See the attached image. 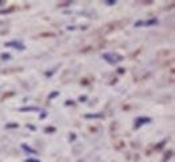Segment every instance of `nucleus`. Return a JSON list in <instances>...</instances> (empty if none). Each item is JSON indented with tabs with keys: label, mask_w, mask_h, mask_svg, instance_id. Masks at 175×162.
Here are the masks:
<instances>
[{
	"label": "nucleus",
	"mask_w": 175,
	"mask_h": 162,
	"mask_svg": "<svg viewBox=\"0 0 175 162\" xmlns=\"http://www.w3.org/2000/svg\"><path fill=\"white\" fill-rule=\"evenodd\" d=\"M55 96H58V92H53L50 96H48V99H53V97H55Z\"/></svg>",
	"instance_id": "obj_8"
},
{
	"label": "nucleus",
	"mask_w": 175,
	"mask_h": 162,
	"mask_svg": "<svg viewBox=\"0 0 175 162\" xmlns=\"http://www.w3.org/2000/svg\"><path fill=\"white\" fill-rule=\"evenodd\" d=\"M2 58H3V60H5V58L8 60V58H9V54H2Z\"/></svg>",
	"instance_id": "obj_9"
},
{
	"label": "nucleus",
	"mask_w": 175,
	"mask_h": 162,
	"mask_svg": "<svg viewBox=\"0 0 175 162\" xmlns=\"http://www.w3.org/2000/svg\"><path fill=\"white\" fill-rule=\"evenodd\" d=\"M22 149H23V150H26L27 151V153H30V154H38L37 151L34 150V149H31V147H28L27 145H22Z\"/></svg>",
	"instance_id": "obj_5"
},
{
	"label": "nucleus",
	"mask_w": 175,
	"mask_h": 162,
	"mask_svg": "<svg viewBox=\"0 0 175 162\" xmlns=\"http://www.w3.org/2000/svg\"><path fill=\"white\" fill-rule=\"evenodd\" d=\"M20 111H41L39 108H35V107H28V108H22Z\"/></svg>",
	"instance_id": "obj_6"
},
{
	"label": "nucleus",
	"mask_w": 175,
	"mask_h": 162,
	"mask_svg": "<svg viewBox=\"0 0 175 162\" xmlns=\"http://www.w3.org/2000/svg\"><path fill=\"white\" fill-rule=\"evenodd\" d=\"M101 113H96V115H85V118L88 119H92V118H101Z\"/></svg>",
	"instance_id": "obj_7"
},
{
	"label": "nucleus",
	"mask_w": 175,
	"mask_h": 162,
	"mask_svg": "<svg viewBox=\"0 0 175 162\" xmlns=\"http://www.w3.org/2000/svg\"><path fill=\"white\" fill-rule=\"evenodd\" d=\"M27 162H39V161H37V160H27Z\"/></svg>",
	"instance_id": "obj_10"
},
{
	"label": "nucleus",
	"mask_w": 175,
	"mask_h": 162,
	"mask_svg": "<svg viewBox=\"0 0 175 162\" xmlns=\"http://www.w3.org/2000/svg\"><path fill=\"white\" fill-rule=\"evenodd\" d=\"M0 3H2V2H0Z\"/></svg>",
	"instance_id": "obj_11"
},
{
	"label": "nucleus",
	"mask_w": 175,
	"mask_h": 162,
	"mask_svg": "<svg viewBox=\"0 0 175 162\" xmlns=\"http://www.w3.org/2000/svg\"><path fill=\"white\" fill-rule=\"evenodd\" d=\"M5 46L15 47V49H19V50H23L24 49V46L20 43V42H8V43H5Z\"/></svg>",
	"instance_id": "obj_2"
},
{
	"label": "nucleus",
	"mask_w": 175,
	"mask_h": 162,
	"mask_svg": "<svg viewBox=\"0 0 175 162\" xmlns=\"http://www.w3.org/2000/svg\"><path fill=\"white\" fill-rule=\"evenodd\" d=\"M158 23L156 19H151V20H147V22H139V23H136V26H152Z\"/></svg>",
	"instance_id": "obj_4"
},
{
	"label": "nucleus",
	"mask_w": 175,
	"mask_h": 162,
	"mask_svg": "<svg viewBox=\"0 0 175 162\" xmlns=\"http://www.w3.org/2000/svg\"><path fill=\"white\" fill-rule=\"evenodd\" d=\"M102 58H104L105 61H108L109 64H117V62H120V61L123 60L121 57H115L113 54H104Z\"/></svg>",
	"instance_id": "obj_1"
},
{
	"label": "nucleus",
	"mask_w": 175,
	"mask_h": 162,
	"mask_svg": "<svg viewBox=\"0 0 175 162\" xmlns=\"http://www.w3.org/2000/svg\"><path fill=\"white\" fill-rule=\"evenodd\" d=\"M150 120H151L150 118H139V119H138V122H136V124H135V126H136V128H139L140 126L145 124V123H148Z\"/></svg>",
	"instance_id": "obj_3"
}]
</instances>
